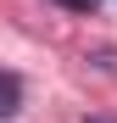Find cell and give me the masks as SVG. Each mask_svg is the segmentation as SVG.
I'll return each mask as SVG.
<instances>
[{
    "mask_svg": "<svg viewBox=\"0 0 117 123\" xmlns=\"http://www.w3.org/2000/svg\"><path fill=\"white\" fill-rule=\"evenodd\" d=\"M17 112H22V78L6 73V106H0V117H17Z\"/></svg>",
    "mask_w": 117,
    "mask_h": 123,
    "instance_id": "cell-1",
    "label": "cell"
},
{
    "mask_svg": "<svg viewBox=\"0 0 117 123\" xmlns=\"http://www.w3.org/2000/svg\"><path fill=\"white\" fill-rule=\"evenodd\" d=\"M56 6H67V11H95L100 0H56Z\"/></svg>",
    "mask_w": 117,
    "mask_h": 123,
    "instance_id": "cell-2",
    "label": "cell"
},
{
    "mask_svg": "<svg viewBox=\"0 0 117 123\" xmlns=\"http://www.w3.org/2000/svg\"><path fill=\"white\" fill-rule=\"evenodd\" d=\"M84 123H117V117H106V112H89V117H84Z\"/></svg>",
    "mask_w": 117,
    "mask_h": 123,
    "instance_id": "cell-3",
    "label": "cell"
}]
</instances>
